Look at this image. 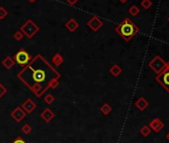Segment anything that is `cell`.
I'll use <instances>...</instances> for the list:
<instances>
[{
  "label": "cell",
  "instance_id": "13",
  "mask_svg": "<svg viewBox=\"0 0 169 143\" xmlns=\"http://www.w3.org/2000/svg\"><path fill=\"white\" fill-rule=\"evenodd\" d=\"M15 64L16 63H15V61H14V59L12 57H9V56L5 57L2 61V66L4 67L6 70H11L12 68L15 66Z\"/></svg>",
  "mask_w": 169,
  "mask_h": 143
},
{
  "label": "cell",
  "instance_id": "18",
  "mask_svg": "<svg viewBox=\"0 0 169 143\" xmlns=\"http://www.w3.org/2000/svg\"><path fill=\"white\" fill-rule=\"evenodd\" d=\"M139 132H140V134H141L142 136L147 137L150 133H151V129H150V127L148 126V125H143V126L140 128Z\"/></svg>",
  "mask_w": 169,
  "mask_h": 143
},
{
  "label": "cell",
  "instance_id": "2",
  "mask_svg": "<svg viewBox=\"0 0 169 143\" xmlns=\"http://www.w3.org/2000/svg\"><path fill=\"white\" fill-rule=\"evenodd\" d=\"M116 32L125 42H129L139 32V28L129 18H124L116 27Z\"/></svg>",
  "mask_w": 169,
  "mask_h": 143
},
{
  "label": "cell",
  "instance_id": "26",
  "mask_svg": "<svg viewBox=\"0 0 169 143\" xmlns=\"http://www.w3.org/2000/svg\"><path fill=\"white\" fill-rule=\"evenodd\" d=\"M12 143H27V142L25 141L24 139H23L22 137H21V136H18V137L15 139V140L12 141Z\"/></svg>",
  "mask_w": 169,
  "mask_h": 143
},
{
  "label": "cell",
  "instance_id": "9",
  "mask_svg": "<svg viewBox=\"0 0 169 143\" xmlns=\"http://www.w3.org/2000/svg\"><path fill=\"white\" fill-rule=\"evenodd\" d=\"M21 108H22L25 112H26L27 114H29L31 112H33L34 110L37 108V103H36L33 99L31 98H27L26 101H25L22 105H21Z\"/></svg>",
  "mask_w": 169,
  "mask_h": 143
},
{
  "label": "cell",
  "instance_id": "24",
  "mask_svg": "<svg viewBox=\"0 0 169 143\" xmlns=\"http://www.w3.org/2000/svg\"><path fill=\"white\" fill-rule=\"evenodd\" d=\"M23 37H24V35H23V33H22V32H21L20 30H19V31H16L15 33L13 34V38H14V40H16L17 42H19V41L22 40Z\"/></svg>",
  "mask_w": 169,
  "mask_h": 143
},
{
  "label": "cell",
  "instance_id": "30",
  "mask_svg": "<svg viewBox=\"0 0 169 143\" xmlns=\"http://www.w3.org/2000/svg\"><path fill=\"white\" fill-rule=\"evenodd\" d=\"M166 139H167V140L169 141V132H168V133L166 134Z\"/></svg>",
  "mask_w": 169,
  "mask_h": 143
},
{
  "label": "cell",
  "instance_id": "28",
  "mask_svg": "<svg viewBox=\"0 0 169 143\" xmlns=\"http://www.w3.org/2000/svg\"><path fill=\"white\" fill-rule=\"evenodd\" d=\"M118 1H120V3H123V4H124V3H127L128 0H118Z\"/></svg>",
  "mask_w": 169,
  "mask_h": 143
},
{
  "label": "cell",
  "instance_id": "31",
  "mask_svg": "<svg viewBox=\"0 0 169 143\" xmlns=\"http://www.w3.org/2000/svg\"><path fill=\"white\" fill-rule=\"evenodd\" d=\"M168 22H169V17H168Z\"/></svg>",
  "mask_w": 169,
  "mask_h": 143
},
{
  "label": "cell",
  "instance_id": "29",
  "mask_svg": "<svg viewBox=\"0 0 169 143\" xmlns=\"http://www.w3.org/2000/svg\"><path fill=\"white\" fill-rule=\"evenodd\" d=\"M28 1H29L30 3H34V2L37 1V0H28Z\"/></svg>",
  "mask_w": 169,
  "mask_h": 143
},
{
  "label": "cell",
  "instance_id": "20",
  "mask_svg": "<svg viewBox=\"0 0 169 143\" xmlns=\"http://www.w3.org/2000/svg\"><path fill=\"white\" fill-rule=\"evenodd\" d=\"M44 101L47 103L48 105H52V103L55 101V96H54L52 94H48L44 96Z\"/></svg>",
  "mask_w": 169,
  "mask_h": 143
},
{
  "label": "cell",
  "instance_id": "15",
  "mask_svg": "<svg viewBox=\"0 0 169 143\" xmlns=\"http://www.w3.org/2000/svg\"><path fill=\"white\" fill-rule=\"evenodd\" d=\"M52 63L55 65L56 67H60L62 64L64 63V57L61 55L60 53H57L55 54L53 57H52Z\"/></svg>",
  "mask_w": 169,
  "mask_h": 143
},
{
  "label": "cell",
  "instance_id": "4",
  "mask_svg": "<svg viewBox=\"0 0 169 143\" xmlns=\"http://www.w3.org/2000/svg\"><path fill=\"white\" fill-rule=\"evenodd\" d=\"M13 59H14V61H15V63H17L19 66L24 68L25 66H27L28 64H29V62L33 58H32V56L26 51V50L20 49L19 51L14 55Z\"/></svg>",
  "mask_w": 169,
  "mask_h": 143
},
{
  "label": "cell",
  "instance_id": "5",
  "mask_svg": "<svg viewBox=\"0 0 169 143\" xmlns=\"http://www.w3.org/2000/svg\"><path fill=\"white\" fill-rule=\"evenodd\" d=\"M155 80L169 94V62L167 63L166 67L164 68V70H162L157 75Z\"/></svg>",
  "mask_w": 169,
  "mask_h": 143
},
{
  "label": "cell",
  "instance_id": "6",
  "mask_svg": "<svg viewBox=\"0 0 169 143\" xmlns=\"http://www.w3.org/2000/svg\"><path fill=\"white\" fill-rule=\"evenodd\" d=\"M167 63L161 58L160 56H155L154 58L150 61L148 64V67L151 69L155 74H159L161 71L164 70V68L166 67Z\"/></svg>",
  "mask_w": 169,
  "mask_h": 143
},
{
  "label": "cell",
  "instance_id": "1",
  "mask_svg": "<svg viewBox=\"0 0 169 143\" xmlns=\"http://www.w3.org/2000/svg\"><path fill=\"white\" fill-rule=\"evenodd\" d=\"M17 78L37 98H40L48 88L55 89L58 87L61 75L44 57L38 54L17 74Z\"/></svg>",
  "mask_w": 169,
  "mask_h": 143
},
{
  "label": "cell",
  "instance_id": "11",
  "mask_svg": "<svg viewBox=\"0 0 169 143\" xmlns=\"http://www.w3.org/2000/svg\"><path fill=\"white\" fill-rule=\"evenodd\" d=\"M40 117L45 121V122H50L54 117H55V113L52 109H50L49 107H47L44 110L42 111V113L40 114Z\"/></svg>",
  "mask_w": 169,
  "mask_h": 143
},
{
  "label": "cell",
  "instance_id": "17",
  "mask_svg": "<svg viewBox=\"0 0 169 143\" xmlns=\"http://www.w3.org/2000/svg\"><path fill=\"white\" fill-rule=\"evenodd\" d=\"M100 109L103 115H109V114L113 111V107H111L109 103H103V105L100 106Z\"/></svg>",
  "mask_w": 169,
  "mask_h": 143
},
{
  "label": "cell",
  "instance_id": "23",
  "mask_svg": "<svg viewBox=\"0 0 169 143\" xmlns=\"http://www.w3.org/2000/svg\"><path fill=\"white\" fill-rule=\"evenodd\" d=\"M21 131H22L23 133H25V134H30L32 132V127L28 123H26V124H24L22 127H21Z\"/></svg>",
  "mask_w": 169,
  "mask_h": 143
},
{
  "label": "cell",
  "instance_id": "19",
  "mask_svg": "<svg viewBox=\"0 0 169 143\" xmlns=\"http://www.w3.org/2000/svg\"><path fill=\"white\" fill-rule=\"evenodd\" d=\"M139 12H140V10L136 5H131L128 8V13L130 14L131 16H137L139 14Z\"/></svg>",
  "mask_w": 169,
  "mask_h": 143
},
{
  "label": "cell",
  "instance_id": "8",
  "mask_svg": "<svg viewBox=\"0 0 169 143\" xmlns=\"http://www.w3.org/2000/svg\"><path fill=\"white\" fill-rule=\"evenodd\" d=\"M10 115H11V117L16 121V122L19 123V122H21V121H22L25 118V117H26L27 113L25 112L22 108H21V106H17L16 108L11 112V114H10Z\"/></svg>",
  "mask_w": 169,
  "mask_h": 143
},
{
  "label": "cell",
  "instance_id": "25",
  "mask_svg": "<svg viewBox=\"0 0 169 143\" xmlns=\"http://www.w3.org/2000/svg\"><path fill=\"white\" fill-rule=\"evenodd\" d=\"M6 92H7V88H5V85L0 83V98H1Z\"/></svg>",
  "mask_w": 169,
  "mask_h": 143
},
{
  "label": "cell",
  "instance_id": "27",
  "mask_svg": "<svg viewBox=\"0 0 169 143\" xmlns=\"http://www.w3.org/2000/svg\"><path fill=\"white\" fill-rule=\"evenodd\" d=\"M66 2H67L69 5H71V6H74V5H76L77 3L79 2V0H66Z\"/></svg>",
  "mask_w": 169,
  "mask_h": 143
},
{
  "label": "cell",
  "instance_id": "10",
  "mask_svg": "<svg viewBox=\"0 0 169 143\" xmlns=\"http://www.w3.org/2000/svg\"><path fill=\"white\" fill-rule=\"evenodd\" d=\"M148 126L150 127V129L151 130L158 133V132H160L161 130H162V128L164 127V123L159 118H154L149 122Z\"/></svg>",
  "mask_w": 169,
  "mask_h": 143
},
{
  "label": "cell",
  "instance_id": "16",
  "mask_svg": "<svg viewBox=\"0 0 169 143\" xmlns=\"http://www.w3.org/2000/svg\"><path fill=\"white\" fill-rule=\"evenodd\" d=\"M121 72H123V70H121V68L118 66L117 64H113L110 69V75L111 76H113V77H116V78L120 76V75L121 74Z\"/></svg>",
  "mask_w": 169,
  "mask_h": 143
},
{
  "label": "cell",
  "instance_id": "7",
  "mask_svg": "<svg viewBox=\"0 0 169 143\" xmlns=\"http://www.w3.org/2000/svg\"><path fill=\"white\" fill-rule=\"evenodd\" d=\"M103 22L100 19L98 16H93L87 22V26L91 29L93 32H98L100 28L103 27Z\"/></svg>",
  "mask_w": 169,
  "mask_h": 143
},
{
  "label": "cell",
  "instance_id": "12",
  "mask_svg": "<svg viewBox=\"0 0 169 143\" xmlns=\"http://www.w3.org/2000/svg\"><path fill=\"white\" fill-rule=\"evenodd\" d=\"M79 23L78 21L76 19H74V18H71V19H69L66 22V24H65V27H66V29L71 32V33H74V32H76L77 29L79 28Z\"/></svg>",
  "mask_w": 169,
  "mask_h": 143
},
{
  "label": "cell",
  "instance_id": "21",
  "mask_svg": "<svg viewBox=\"0 0 169 143\" xmlns=\"http://www.w3.org/2000/svg\"><path fill=\"white\" fill-rule=\"evenodd\" d=\"M8 16V11L5 7L0 6V20H4L5 18Z\"/></svg>",
  "mask_w": 169,
  "mask_h": 143
},
{
  "label": "cell",
  "instance_id": "14",
  "mask_svg": "<svg viewBox=\"0 0 169 143\" xmlns=\"http://www.w3.org/2000/svg\"><path fill=\"white\" fill-rule=\"evenodd\" d=\"M149 105V102L146 101V99L143 98V96H140V98L135 101V106L140 110V111H143L147 106Z\"/></svg>",
  "mask_w": 169,
  "mask_h": 143
},
{
  "label": "cell",
  "instance_id": "3",
  "mask_svg": "<svg viewBox=\"0 0 169 143\" xmlns=\"http://www.w3.org/2000/svg\"><path fill=\"white\" fill-rule=\"evenodd\" d=\"M39 26L32 19H28L22 26L20 27V31L28 39H32L39 32Z\"/></svg>",
  "mask_w": 169,
  "mask_h": 143
},
{
  "label": "cell",
  "instance_id": "22",
  "mask_svg": "<svg viewBox=\"0 0 169 143\" xmlns=\"http://www.w3.org/2000/svg\"><path fill=\"white\" fill-rule=\"evenodd\" d=\"M141 6H142V8H144L145 10H148L150 7L152 6V1L151 0H142Z\"/></svg>",
  "mask_w": 169,
  "mask_h": 143
}]
</instances>
